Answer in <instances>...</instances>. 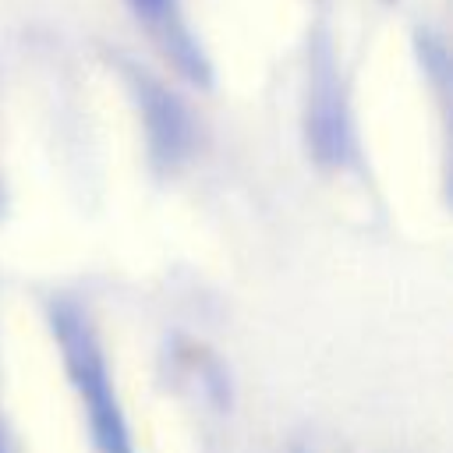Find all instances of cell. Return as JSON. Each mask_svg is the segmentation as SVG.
<instances>
[{
	"mask_svg": "<svg viewBox=\"0 0 453 453\" xmlns=\"http://www.w3.org/2000/svg\"><path fill=\"white\" fill-rule=\"evenodd\" d=\"M50 329L60 347L67 379L85 407L96 453H134L117 389L110 382V368H106L99 336H96L85 308L71 297H53L50 301Z\"/></svg>",
	"mask_w": 453,
	"mask_h": 453,
	"instance_id": "6da1fadb",
	"label": "cell"
},
{
	"mask_svg": "<svg viewBox=\"0 0 453 453\" xmlns=\"http://www.w3.org/2000/svg\"><path fill=\"white\" fill-rule=\"evenodd\" d=\"M304 131H308V149L315 152L319 163L340 166L354 149L343 85H340L336 57H333L329 42H315V53H311V88H308Z\"/></svg>",
	"mask_w": 453,
	"mask_h": 453,
	"instance_id": "7a4b0ae2",
	"label": "cell"
},
{
	"mask_svg": "<svg viewBox=\"0 0 453 453\" xmlns=\"http://www.w3.org/2000/svg\"><path fill=\"white\" fill-rule=\"evenodd\" d=\"M127 7L142 21V28L152 35V42L163 50V57L177 67L180 78H188L191 85L212 81L209 57L198 46V39L180 11V0H127Z\"/></svg>",
	"mask_w": 453,
	"mask_h": 453,
	"instance_id": "3957f363",
	"label": "cell"
},
{
	"mask_svg": "<svg viewBox=\"0 0 453 453\" xmlns=\"http://www.w3.org/2000/svg\"><path fill=\"white\" fill-rule=\"evenodd\" d=\"M131 88H134V99H138V110H142V120L149 131L152 163L159 170L177 166L191 145L188 110L180 106V99L173 92H166V85H159L156 78H149L134 67H131Z\"/></svg>",
	"mask_w": 453,
	"mask_h": 453,
	"instance_id": "277c9868",
	"label": "cell"
},
{
	"mask_svg": "<svg viewBox=\"0 0 453 453\" xmlns=\"http://www.w3.org/2000/svg\"><path fill=\"white\" fill-rule=\"evenodd\" d=\"M0 453H14V442H11V432L4 425V414H0Z\"/></svg>",
	"mask_w": 453,
	"mask_h": 453,
	"instance_id": "5b68a950",
	"label": "cell"
}]
</instances>
